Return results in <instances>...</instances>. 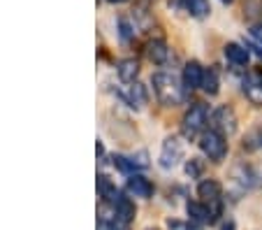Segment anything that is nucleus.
Returning a JSON list of instances; mask_svg holds the SVG:
<instances>
[{
	"label": "nucleus",
	"instance_id": "nucleus-6",
	"mask_svg": "<svg viewBox=\"0 0 262 230\" xmlns=\"http://www.w3.org/2000/svg\"><path fill=\"white\" fill-rule=\"evenodd\" d=\"M186 212H188L190 221H195V223H213L216 216L221 214V205L211 207L209 202H195L193 200L186 205Z\"/></svg>",
	"mask_w": 262,
	"mask_h": 230
},
{
	"label": "nucleus",
	"instance_id": "nucleus-24",
	"mask_svg": "<svg viewBox=\"0 0 262 230\" xmlns=\"http://www.w3.org/2000/svg\"><path fill=\"white\" fill-rule=\"evenodd\" d=\"M221 230H234V223H232V221H228V223H223Z\"/></svg>",
	"mask_w": 262,
	"mask_h": 230
},
{
	"label": "nucleus",
	"instance_id": "nucleus-14",
	"mask_svg": "<svg viewBox=\"0 0 262 230\" xmlns=\"http://www.w3.org/2000/svg\"><path fill=\"white\" fill-rule=\"evenodd\" d=\"M146 56H148L151 63L163 65L165 60L169 58V49H167V45H165L163 40H154V42H148L146 45Z\"/></svg>",
	"mask_w": 262,
	"mask_h": 230
},
{
	"label": "nucleus",
	"instance_id": "nucleus-21",
	"mask_svg": "<svg viewBox=\"0 0 262 230\" xmlns=\"http://www.w3.org/2000/svg\"><path fill=\"white\" fill-rule=\"evenodd\" d=\"M169 228L172 230H202V228H198V225H193V223H177V221H169Z\"/></svg>",
	"mask_w": 262,
	"mask_h": 230
},
{
	"label": "nucleus",
	"instance_id": "nucleus-4",
	"mask_svg": "<svg viewBox=\"0 0 262 230\" xmlns=\"http://www.w3.org/2000/svg\"><path fill=\"white\" fill-rule=\"evenodd\" d=\"M183 142L179 137H167L163 142V151H160V168L163 170H172L174 165H179V160H183Z\"/></svg>",
	"mask_w": 262,
	"mask_h": 230
},
{
	"label": "nucleus",
	"instance_id": "nucleus-25",
	"mask_svg": "<svg viewBox=\"0 0 262 230\" xmlns=\"http://www.w3.org/2000/svg\"><path fill=\"white\" fill-rule=\"evenodd\" d=\"M107 3H112V5H121V3H128V0H107Z\"/></svg>",
	"mask_w": 262,
	"mask_h": 230
},
{
	"label": "nucleus",
	"instance_id": "nucleus-15",
	"mask_svg": "<svg viewBox=\"0 0 262 230\" xmlns=\"http://www.w3.org/2000/svg\"><path fill=\"white\" fill-rule=\"evenodd\" d=\"M139 72V63L135 58H128V60H121L119 63V77L121 81H125V84H130V81H135V77H137Z\"/></svg>",
	"mask_w": 262,
	"mask_h": 230
},
{
	"label": "nucleus",
	"instance_id": "nucleus-12",
	"mask_svg": "<svg viewBox=\"0 0 262 230\" xmlns=\"http://www.w3.org/2000/svg\"><path fill=\"white\" fill-rule=\"evenodd\" d=\"M114 216L121 225H128L130 221H133L135 205L130 202V198H125V195H119V198H116L114 200Z\"/></svg>",
	"mask_w": 262,
	"mask_h": 230
},
{
	"label": "nucleus",
	"instance_id": "nucleus-23",
	"mask_svg": "<svg viewBox=\"0 0 262 230\" xmlns=\"http://www.w3.org/2000/svg\"><path fill=\"white\" fill-rule=\"evenodd\" d=\"M119 26H121V37H123V40H130V35H133V33H130V26H128V21H123V19H121V21H119Z\"/></svg>",
	"mask_w": 262,
	"mask_h": 230
},
{
	"label": "nucleus",
	"instance_id": "nucleus-3",
	"mask_svg": "<svg viewBox=\"0 0 262 230\" xmlns=\"http://www.w3.org/2000/svg\"><path fill=\"white\" fill-rule=\"evenodd\" d=\"M200 149H202V154L207 156L209 160L221 163V160L225 158V154H228V142H225V135L218 133L216 128L204 130L202 137H200Z\"/></svg>",
	"mask_w": 262,
	"mask_h": 230
},
{
	"label": "nucleus",
	"instance_id": "nucleus-8",
	"mask_svg": "<svg viewBox=\"0 0 262 230\" xmlns=\"http://www.w3.org/2000/svg\"><path fill=\"white\" fill-rule=\"evenodd\" d=\"M202 79H204V70L198 60H190L186 68H183V86L188 91L202 89Z\"/></svg>",
	"mask_w": 262,
	"mask_h": 230
},
{
	"label": "nucleus",
	"instance_id": "nucleus-18",
	"mask_svg": "<svg viewBox=\"0 0 262 230\" xmlns=\"http://www.w3.org/2000/svg\"><path fill=\"white\" fill-rule=\"evenodd\" d=\"M202 91L207 95H216L218 93V72L213 68L204 70V79H202Z\"/></svg>",
	"mask_w": 262,
	"mask_h": 230
},
{
	"label": "nucleus",
	"instance_id": "nucleus-1",
	"mask_svg": "<svg viewBox=\"0 0 262 230\" xmlns=\"http://www.w3.org/2000/svg\"><path fill=\"white\" fill-rule=\"evenodd\" d=\"M151 84H154V91L163 105H167V107L181 105L183 89L179 86V81L174 75H169V72H156V75L151 77Z\"/></svg>",
	"mask_w": 262,
	"mask_h": 230
},
{
	"label": "nucleus",
	"instance_id": "nucleus-9",
	"mask_svg": "<svg viewBox=\"0 0 262 230\" xmlns=\"http://www.w3.org/2000/svg\"><path fill=\"white\" fill-rule=\"evenodd\" d=\"M244 93H246V98L253 105L262 107V75L260 72L248 75L246 79H244Z\"/></svg>",
	"mask_w": 262,
	"mask_h": 230
},
{
	"label": "nucleus",
	"instance_id": "nucleus-11",
	"mask_svg": "<svg viewBox=\"0 0 262 230\" xmlns=\"http://www.w3.org/2000/svg\"><path fill=\"white\" fill-rule=\"evenodd\" d=\"M128 193L135 195V198H151L154 195V186L146 177L142 175H130L128 179Z\"/></svg>",
	"mask_w": 262,
	"mask_h": 230
},
{
	"label": "nucleus",
	"instance_id": "nucleus-16",
	"mask_svg": "<svg viewBox=\"0 0 262 230\" xmlns=\"http://www.w3.org/2000/svg\"><path fill=\"white\" fill-rule=\"evenodd\" d=\"M98 193H100V198H102V200L112 202V205H114V200L121 195L119 191H116V186L112 184L107 177H98Z\"/></svg>",
	"mask_w": 262,
	"mask_h": 230
},
{
	"label": "nucleus",
	"instance_id": "nucleus-7",
	"mask_svg": "<svg viewBox=\"0 0 262 230\" xmlns=\"http://www.w3.org/2000/svg\"><path fill=\"white\" fill-rule=\"evenodd\" d=\"M121 98H123L125 105H130L133 110H142L144 105L148 102V93H146V86L144 84H137V81H130L123 91H121Z\"/></svg>",
	"mask_w": 262,
	"mask_h": 230
},
{
	"label": "nucleus",
	"instance_id": "nucleus-26",
	"mask_svg": "<svg viewBox=\"0 0 262 230\" xmlns=\"http://www.w3.org/2000/svg\"><path fill=\"white\" fill-rule=\"evenodd\" d=\"M221 3H223V5H232L234 0H221Z\"/></svg>",
	"mask_w": 262,
	"mask_h": 230
},
{
	"label": "nucleus",
	"instance_id": "nucleus-10",
	"mask_svg": "<svg viewBox=\"0 0 262 230\" xmlns=\"http://www.w3.org/2000/svg\"><path fill=\"white\" fill-rule=\"evenodd\" d=\"M221 193H223V189L216 179H204L198 186V195L204 202H209V205H221Z\"/></svg>",
	"mask_w": 262,
	"mask_h": 230
},
{
	"label": "nucleus",
	"instance_id": "nucleus-17",
	"mask_svg": "<svg viewBox=\"0 0 262 230\" xmlns=\"http://www.w3.org/2000/svg\"><path fill=\"white\" fill-rule=\"evenodd\" d=\"M183 5H186V10L193 16H198V19H204V16H209V12H211L209 0H183Z\"/></svg>",
	"mask_w": 262,
	"mask_h": 230
},
{
	"label": "nucleus",
	"instance_id": "nucleus-13",
	"mask_svg": "<svg viewBox=\"0 0 262 230\" xmlns=\"http://www.w3.org/2000/svg\"><path fill=\"white\" fill-rule=\"evenodd\" d=\"M223 54H225V58H228L232 65H246L248 58H251V51H248L246 47L237 45V42H230V45H225Z\"/></svg>",
	"mask_w": 262,
	"mask_h": 230
},
{
	"label": "nucleus",
	"instance_id": "nucleus-27",
	"mask_svg": "<svg viewBox=\"0 0 262 230\" xmlns=\"http://www.w3.org/2000/svg\"><path fill=\"white\" fill-rule=\"evenodd\" d=\"M148 230H158V228H148Z\"/></svg>",
	"mask_w": 262,
	"mask_h": 230
},
{
	"label": "nucleus",
	"instance_id": "nucleus-20",
	"mask_svg": "<svg viewBox=\"0 0 262 230\" xmlns=\"http://www.w3.org/2000/svg\"><path fill=\"white\" fill-rule=\"evenodd\" d=\"M186 172H188L190 177H200V172H202V160H200V158H190L188 163H186Z\"/></svg>",
	"mask_w": 262,
	"mask_h": 230
},
{
	"label": "nucleus",
	"instance_id": "nucleus-19",
	"mask_svg": "<svg viewBox=\"0 0 262 230\" xmlns=\"http://www.w3.org/2000/svg\"><path fill=\"white\" fill-rule=\"evenodd\" d=\"M114 165L119 168L121 172H128V175H135L139 170V165L135 163V158H125V156H116L114 158Z\"/></svg>",
	"mask_w": 262,
	"mask_h": 230
},
{
	"label": "nucleus",
	"instance_id": "nucleus-22",
	"mask_svg": "<svg viewBox=\"0 0 262 230\" xmlns=\"http://www.w3.org/2000/svg\"><path fill=\"white\" fill-rule=\"evenodd\" d=\"M251 37L262 47V24H255V26H253V28H251Z\"/></svg>",
	"mask_w": 262,
	"mask_h": 230
},
{
	"label": "nucleus",
	"instance_id": "nucleus-5",
	"mask_svg": "<svg viewBox=\"0 0 262 230\" xmlns=\"http://www.w3.org/2000/svg\"><path fill=\"white\" fill-rule=\"evenodd\" d=\"M211 123L218 133H223V135H232L234 130H237V116H234V110L228 107V105L218 107V110L211 114Z\"/></svg>",
	"mask_w": 262,
	"mask_h": 230
},
{
	"label": "nucleus",
	"instance_id": "nucleus-2",
	"mask_svg": "<svg viewBox=\"0 0 262 230\" xmlns=\"http://www.w3.org/2000/svg\"><path fill=\"white\" fill-rule=\"evenodd\" d=\"M207 121H209V110L202 105V102H195V105H190V110L183 114V121H181L183 137H186V140H193V137H198L200 133L204 130Z\"/></svg>",
	"mask_w": 262,
	"mask_h": 230
}]
</instances>
